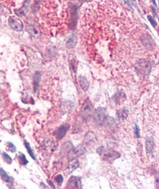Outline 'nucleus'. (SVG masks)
Instances as JSON below:
<instances>
[{"instance_id":"obj_1","label":"nucleus","mask_w":159,"mask_h":189,"mask_svg":"<svg viewBox=\"0 0 159 189\" xmlns=\"http://www.w3.org/2000/svg\"><path fill=\"white\" fill-rule=\"evenodd\" d=\"M135 69L138 74L146 76L148 75L151 71V64L147 60L140 59L135 64Z\"/></svg>"},{"instance_id":"obj_2","label":"nucleus","mask_w":159,"mask_h":189,"mask_svg":"<svg viewBox=\"0 0 159 189\" xmlns=\"http://www.w3.org/2000/svg\"><path fill=\"white\" fill-rule=\"evenodd\" d=\"M93 105L89 99V98H87L83 104V106L81 108V115L83 119L85 121H88L91 117L93 116Z\"/></svg>"},{"instance_id":"obj_3","label":"nucleus","mask_w":159,"mask_h":189,"mask_svg":"<svg viewBox=\"0 0 159 189\" xmlns=\"http://www.w3.org/2000/svg\"><path fill=\"white\" fill-rule=\"evenodd\" d=\"M97 152L102 156V159L106 161L112 163L115 161L116 159L119 158L120 157V154L116 151H105V149L103 147H100L97 150Z\"/></svg>"},{"instance_id":"obj_4","label":"nucleus","mask_w":159,"mask_h":189,"mask_svg":"<svg viewBox=\"0 0 159 189\" xmlns=\"http://www.w3.org/2000/svg\"><path fill=\"white\" fill-rule=\"evenodd\" d=\"M94 122L98 125H102L105 123V121L107 118V110L105 108H97L93 114Z\"/></svg>"},{"instance_id":"obj_5","label":"nucleus","mask_w":159,"mask_h":189,"mask_svg":"<svg viewBox=\"0 0 159 189\" xmlns=\"http://www.w3.org/2000/svg\"><path fill=\"white\" fill-rule=\"evenodd\" d=\"M85 152H86L85 147L81 145L78 146V147L76 148H71V149L68 152L67 158L69 161L73 159H76V158H79V157L84 155Z\"/></svg>"},{"instance_id":"obj_6","label":"nucleus","mask_w":159,"mask_h":189,"mask_svg":"<svg viewBox=\"0 0 159 189\" xmlns=\"http://www.w3.org/2000/svg\"><path fill=\"white\" fill-rule=\"evenodd\" d=\"M8 23H9L10 27L15 31H22L23 30V23L18 18H15V17H10L8 19Z\"/></svg>"},{"instance_id":"obj_7","label":"nucleus","mask_w":159,"mask_h":189,"mask_svg":"<svg viewBox=\"0 0 159 189\" xmlns=\"http://www.w3.org/2000/svg\"><path fill=\"white\" fill-rule=\"evenodd\" d=\"M67 188H81V179L78 177H71L67 183Z\"/></svg>"},{"instance_id":"obj_8","label":"nucleus","mask_w":159,"mask_h":189,"mask_svg":"<svg viewBox=\"0 0 159 189\" xmlns=\"http://www.w3.org/2000/svg\"><path fill=\"white\" fill-rule=\"evenodd\" d=\"M70 127V125L69 124H64L63 125H61V127L58 128V130L55 132V135L56 137L58 139H62L66 135V132L69 130Z\"/></svg>"},{"instance_id":"obj_9","label":"nucleus","mask_w":159,"mask_h":189,"mask_svg":"<svg viewBox=\"0 0 159 189\" xmlns=\"http://www.w3.org/2000/svg\"><path fill=\"white\" fill-rule=\"evenodd\" d=\"M27 31H28L29 33H30V35H31L32 36L35 37V38H38L39 37V35H40V32H39L38 29L37 28L35 25L31 24H29V25H27Z\"/></svg>"},{"instance_id":"obj_10","label":"nucleus","mask_w":159,"mask_h":189,"mask_svg":"<svg viewBox=\"0 0 159 189\" xmlns=\"http://www.w3.org/2000/svg\"><path fill=\"white\" fill-rule=\"evenodd\" d=\"M80 166V162L78 159H73L70 161V162L68 165V172L69 173H71L73 171H75L77 168L79 167Z\"/></svg>"},{"instance_id":"obj_11","label":"nucleus","mask_w":159,"mask_h":189,"mask_svg":"<svg viewBox=\"0 0 159 189\" xmlns=\"http://www.w3.org/2000/svg\"><path fill=\"white\" fill-rule=\"evenodd\" d=\"M154 147V141L153 138H148L146 140V149L147 154H151L153 151Z\"/></svg>"},{"instance_id":"obj_12","label":"nucleus","mask_w":159,"mask_h":189,"mask_svg":"<svg viewBox=\"0 0 159 189\" xmlns=\"http://www.w3.org/2000/svg\"><path fill=\"white\" fill-rule=\"evenodd\" d=\"M77 41H78V38L75 35H72L71 36L69 37V38L68 39L67 42H66V47L68 48H74L77 44Z\"/></svg>"},{"instance_id":"obj_13","label":"nucleus","mask_w":159,"mask_h":189,"mask_svg":"<svg viewBox=\"0 0 159 189\" xmlns=\"http://www.w3.org/2000/svg\"><path fill=\"white\" fill-rule=\"evenodd\" d=\"M79 83L80 86H81L82 89L84 91H86L88 90V87H89V83L87 80L86 78L85 77H80L79 78Z\"/></svg>"},{"instance_id":"obj_14","label":"nucleus","mask_w":159,"mask_h":189,"mask_svg":"<svg viewBox=\"0 0 159 189\" xmlns=\"http://www.w3.org/2000/svg\"><path fill=\"white\" fill-rule=\"evenodd\" d=\"M0 177L6 183H10V181H11V178L3 168H0Z\"/></svg>"},{"instance_id":"obj_15","label":"nucleus","mask_w":159,"mask_h":189,"mask_svg":"<svg viewBox=\"0 0 159 189\" xmlns=\"http://www.w3.org/2000/svg\"><path fill=\"white\" fill-rule=\"evenodd\" d=\"M95 140V135L94 134L92 133V132H88V134H87L86 136H85V143H86L87 144H89L90 143H93V141H94Z\"/></svg>"},{"instance_id":"obj_16","label":"nucleus","mask_w":159,"mask_h":189,"mask_svg":"<svg viewBox=\"0 0 159 189\" xmlns=\"http://www.w3.org/2000/svg\"><path fill=\"white\" fill-rule=\"evenodd\" d=\"M117 116L118 119H119L120 120L122 119H124L127 118L128 116V111L125 110H118L117 112Z\"/></svg>"},{"instance_id":"obj_17","label":"nucleus","mask_w":159,"mask_h":189,"mask_svg":"<svg viewBox=\"0 0 159 189\" xmlns=\"http://www.w3.org/2000/svg\"><path fill=\"white\" fill-rule=\"evenodd\" d=\"M39 80H40V73L36 72L35 76H34V88H35V91H36L38 89V87L39 85Z\"/></svg>"},{"instance_id":"obj_18","label":"nucleus","mask_w":159,"mask_h":189,"mask_svg":"<svg viewBox=\"0 0 159 189\" xmlns=\"http://www.w3.org/2000/svg\"><path fill=\"white\" fill-rule=\"evenodd\" d=\"M25 147H26V149H27V152H28V153H29V154H30V155L32 157V159L35 160V155H34L33 152H32V150L31 149V147H30V144H29L28 142H27V141H25Z\"/></svg>"},{"instance_id":"obj_19","label":"nucleus","mask_w":159,"mask_h":189,"mask_svg":"<svg viewBox=\"0 0 159 189\" xmlns=\"http://www.w3.org/2000/svg\"><path fill=\"white\" fill-rule=\"evenodd\" d=\"M18 158H19L20 162H21L22 165H26V164H27V163H28V161H27V160L26 159V157H25V155L22 154V153H20Z\"/></svg>"},{"instance_id":"obj_20","label":"nucleus","mask_w":159,"mask_h":189,"mask_svg":"<svg viewBox=\"0 0 159 189\" xmlns=\"http://www.w3.org/2000/svg\"><path fill=\"white\" fill-rule=\"evenodd\" d=\"M8 149L11 152H15L16 151V147L13 144H12L11 142L8 143Z\"/></svg>"},{"instance_id":"obj_21","label":"nucleus","mask_w":159,"mask_h":189,"mask_svg":"<svg viewBox=\"0 0 159 189\" xmlns=\"http://www.w3.org/2000/svg\"><path fill=\"white\" fill-rule=\"evenodd\" d=\"M3 157H4L5 161H6L7 163H8V164H11V163H12V159H11V157L8 155L5 152H3Z\"/></svg>"},{"instance_id":"obj_22","label":"nucleus","mask_w":159,"mask_h":189,"mask_svg":"<svg viewBox=\"0 0 159 189\" xmlns=\"http://www.w3.org/2000/svg\"><path fill=\"white\" fill-rule=\"evenodd\" d=\"M55 181L57 182V183L59 185H61V184H62L63 181H64V178H63L62 175L61 174L57 175V176L55 177Z\"/></svg>"},{"instance_id":"obj_23","label":"nucleus","mask_w":159,"mask_h":189,"mask_svg":"<svg viewBox=\"0 0 159 189\" xmlns=\"http://www.w3.org/2000/svg\"><path fill=\"white\" fill-rule=\"evenodd\" d=\"M134 134H135V136H136V138H139V137H140V132H139V129H138V127L137 124H135Z\"/></svg>"},{"instance_id":"obj_24","label":"nucleus","mask_w":159,"mask_h":189,"mask_svg":"<svg viewBox=\"0 0 159 189\" xmlns=\"http://www.w3.org/2000/svg\"><path fill=\"white\" fill-rule=\"evenodd\" d=\"M147 18H148V20H149V21H150V23L152 24V25H153V26L154 27H156V22H155V20H154L153 18H152L151 16H149L147 17Z\"/></svg>"},{"instance_id":"obj_25","label":"nucleus","mask_w":159,"mask_h":189,"mask_svg":"<svg viewBox=\"0 0 159 189\" xmlns=\"http://www.w3.org/2000/svg\"><path fill=\"white\" fill-rule=\"evenodd\" d=\"M2 98H3V93H2V91L1 90H0V100L2 99Z\"/></svg>"},{"instance_id":"obj_26","label":"nucleus","mask_w":159,"mask_h":189,"mask_svg":"<svg viewBox=\"0 0 159 189\" xmlns=\"http://www.w3.org/2000/svg\"><path fill=\"white\" fill-rule=\"evenodd\" d=\"M48 183H49V185H51V186H52L53 188H55V185H53V184H52V183H51V182H50V181H48Z\"/></svg>"},{"instance_id":"obj_27","label":"nucleus","mask_w":159,"mask_h":189,"mask_svg":"<svg viewBox=\"0 0 159 189\" xmlns=\"http://www.w3.org/2000/svg\"><path fill=\"white\" fill-rule=\"evenodd\" d=\"M153 3H154V4H155V5H156V2H155V0H153Z\"/></svg>"},{"instance_id":"obj_28","label":"nucleus","mask_w":159,"mask_h":189,"mask_svg":"<svg viewBox=\"0 0 159 189\" xmlns=\"http://www.w3.org/2000/svg\"><path fill=\"white\" fill-rule=\"evenodd\" d=\"M133 1H135V0H133Z\"/></svg>"}]
</instances>
